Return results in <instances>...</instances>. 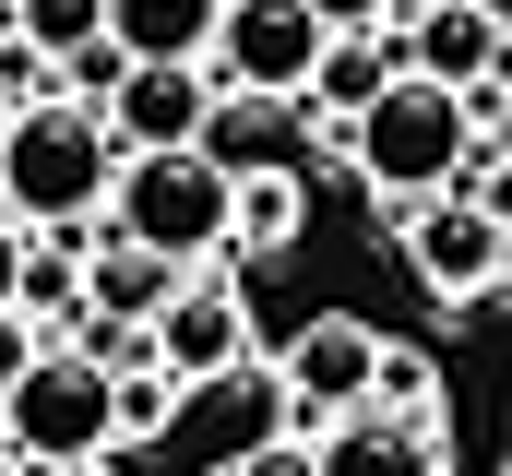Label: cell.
Masks as SVG:
<instances>
[{
  "label": "cell",
  "instance_id": "6da1fadb",
  "mask_svg": "<svg viewBox=\"0 0 512 476\" xmlns=\"http://www.w3.org/2000/svg\"><path fill=\"white\" fill-rule=\"evenodd\" d=\"M346 155H358V179H370V203H382L393 227L417 215V203H441L453 179H465V155L489 143L477 119H465V96L453 84H429V72H393V96L370 119H322Z\"/></svg>",
  "mask_w": 512,
  "mask_h": 476
},
{
  "label": "cell",
  "instance_id": "7a4b0ae2",
  "mask_svg": "<svg viewBox=\"0 0 512 476\" xmlns=\"http://www.w3.org/2000/svg\"><path fill=\"white\" fill-rule=\"evenodd\" d=\"M120 191V143H108V119L72 108V96H48V108H24L0 131V203H12V227H84L96 203Z\"/></svg>",
  "mask_w": 512,
  "mask_h": 476
},
{
  "label": "cell",
  "instance_id": "3957f363",
  "mask_svg": "<svg viewBox=\"0 0 512 476\" xmlns=\"http://www.w3.org/2000/svg\"><path fill=\"white\" fill-rule=\"evenodd\" d=\"M0 417H12V465L24 476H72V465H108L120 453V381L96 357H72V346L36 357L0 393Z\"/></svg>",
  "mask_w": 512,
  "mask_h": 476
},
{
  "label": "cell",
  "instance_id": "277c9868",
  "mask_svg": "<svg viewBox=\"0 0 512 476\" xmlns=\"http://www.w3.org/2000/svg\"><path fill=\"white\" fill-rule=\"evenodd\" d=\"M239 227V191L203 167V155H120V191H108V238L131 250H155V262H203V250H227Z\"/></svg>",
  "mask_w": 512,
  "mask_h": 476
},
{
  "label": "cell",
  "instance_id": "5b68a950",
  "mask_svg": "<svg viewBox=\"0 0 512 476\" xmlns=\"http://www.w3.org/2000/svg\"><path fill=\"white\" fill-rule=\"evenodd\" d=\"M322 48H334V12L322 0H227V36H215V84L227 96H310V72H322Z\"/></svg>",
  "mask_w": 512,
  "mask_h": 476
},
{
  "label": "cell",
  "instance_id": "8992f818",
  "mask_svg": "<svg viewBox=\"0 0 512 476\" xmlns=\"http://www.w3.org/2000/svg\"><path fill=\"white\" fill-rule=\"evenodd\" d=\"M405 262H417V286L453 310V298H489V286L512 274V227L441 191V203H417V215H405Z\"/></svg>",
  "mask_w": 512,
  "mask_h": 476
},
{
  "label": "cell",
  "instance_id": "52a82bcc",
  "mask_svg": "<svg viewBox=\"0 0 512 476\" xmlns=\"http://www.w3.org/2000/svg\"><path fill=\"white\" fill-rule=\"evenodd\" d=\"M274 381H286V393L334 429V417H358V405H370V381H382V334L334 310V322H310V334L286 346V369H274Z\"/></svg>",
  "mask_w": 512,
  "mask_h": 476
},
{
  "label": "cell",
  "instance_id": "ba28073f",
  "mask_svg": "<svg viewBox=\"0 0 512 476\" xmlns=\"http://www.w3.org/2000/svg\"><path fill=\"white\" fill-rule=\"evenodd\" d=\"M298 119L310 108H286V96H227V84H215V119H203L191 155H203L227 191H251V179H286V167H298Z\"/></svg>",
  "mask_w": 512,
  "mask_h": 476
},
{
  "label": "cell",
  "instance_id": "9c48e42d",
  "mask_svg": "<svg viewBox=\"0 0 512 476\" xmlns=\"http://www.w3.org/2000/svg\"><path fill=\"white\" fill-rule=\"evenodd\" d=\"M251 357V298L239 286H179L167 322H155V369L167 381H227Z\"/></svg>",
  "mask_w": 512,
  "mask_h": 476
},
{
  "label": "cell",
  "instance_id": "30bf717a",
  "mask_svg": "<svg viewBox=\"0 0 512 476\" xmlns=\"http://www.w3.org/2000/svg\"><path fill=\"white\" fill-rule=\"evenodd\" d=\"M215 119V72H131L108 96V143L120 155H191Z\"/></svg>",
  "mask_w": 512,
  "mask_h": 476
},
{
  "label": "cell",
  "instance_id": "8fae6325",
  "mask_svg": "<svg viewBox=\"0 0 512 476\" xmlns=\"http://www.w3.org/2000/svg\"><path fill=\"white\" fill-rule=\"evenodd\" d=\"M108 36L131 72H215L227 0H108Z\"/></svg>",
  "mask_w": 512,
  "mask_h": 476
},
{
  "label": "cell",
  "instance_id": "7c38bea8",
  "mask_svg": "<svg viewBox=\"0 0 512 476\" xmlns=\"http://www.w3.org/2000/svg\"><path fill=\"white\" fill-rule=\"evenodd\" d=\"M310 453H322V476H441V417H382V405H358V417H334Z\"/></svg>",
  "mask_w": 512,
  "mask_h": 476
},
{
  "label": "cell",
  "instance_id": "4fadbf2b",
  "mask_svg": "<svg viewBox=\"0 0 512 476\" xmlns=\"http://www.w3.org/2000/svg\"><path fill=\"white\" fill-rule=\"evenodd\" d=\"M501 12L489 0H441V12H417L405 24V72H429V84H453V96H477L489 84V60H501Z\"/></svg>",
  "mask_w": 512,
  "mask_h": 476
},
{
  "label": "cell",
  "instance_id": "5bb4252c",
  "mask_svg": "<svg viewBox=\"0 0 512 476\" xmlns=\"http://www.w3.org/2000/svg\"><path fill=\"white\" fill-rule=\"evenodd\" d=\"M179 286H191V274L155 262V250H131V238H108V250L84 262V310H96V322H131V334H155Z\"/></svg>",
  "mask_w": 512,
  "mask_h": 476
},
{
  "label": "cell",
  "instance_id": "9a60e30c",
  "mask_svg": "<svg viewBox=\"0 0 512 476\" xmlns=\"http://www.w3.org/2000/svg\"><path fill=\"white\" fill-rule=\"evenodd\" d=\"M393 72H405V48H382V36H334L298 108H310V119H370V108L393 96Z\"/></svg>",
  "mask_w": 512,
  "mask_h": 476
},
{
  "label": "cell",
  "instance_id": "2e32d148",
  "mask_svg": "<svg viewBox=\"0 0 512 476\" xmlns=\"http://www.w3.org/2000/svg\"><path fill=\"white\" fill-rule=\"evenodd\" d=\"M12 36L60 72L72 48H96V36H108V0H12Z\"/></svg>",
  "mask_w": 512,
  "mask_h": 476
},
{
  "label": "cell",
  "instance_id": "e0dca14e",
  "mask_svg": "<svg viewBox=\"0 0 512 476\" xmlns=\"http://www.w3.org/2000/svg\"><path fill=\"white\" fill-rule=\"evenodd\" d=\"M298 215H310V203H298V167H286V179H251V191H239V250H286V238H298Z\"/></svg>",
  "mask_w": 512,
  "mask_h": 476
},
{
  "label": "cell",
  "instance_id": "ac0fdd59",
  "mask_svg": "<svg viewBox=\"0 0 512 476\" xmlns=\"http://www.w3.org/2000/svg\"><path fill=\"white\" fill-rule=\"evenodd\" d=\"M179 405H191V381H167V369H120V441H155Z\"/></svg>",
  "mask_w": 512,
  "mask_h": 476
},
{
  "label": "cell",
  "instance_id": "d6986e66",
  "mask_svg": "<svg viewBox=\"0 0 512 476\" xmlns=\"http://www.w3.org/2000/svg\"><path fill=\"white\" fill-rule=\"evenodd\" d=\"M227 476H322L310 441H251V453H227Z\"/></svg>",
  "mask_w": 512,
  "mask_h": 476
},
{
  "label": "cell",
  "instance_id": "ffe728a7",
  "mask_svg": "<svg viewBox=\"0 0 512 476\" xmlns=\"http://www.w3.org/2000/svg\"><path fill=\"white\" fill-rule=\"evenodd\" d=\"M36 357H48V322H24V310H0V393H12V381H24Z\"/></svg>",
  "mask_w": 512,
  "mask_h": 476
},
{
  "label": "cell",
  "instance_id": "44dd1931",
  "mask_svg": "<svg viewBox=\"0 0 512 476\" xmlns=\"http://www.w3.org/2000/svg\"><path fill=\"white\" fill-rule=\"evenodd\" d=\"M12 298H24V227L0 215V310H12Z\"/></svg>",
  "mask_w": 512,
  "mask_h": 476
},
{
  "label": "cell",
  "instance_id": "7402d4cb",
  "mask_svg": "<svg viewBox=\"0 0 512 476\" xmlns=\"http://www.w3.org/2000/svg\"><path fill=\"white\" fill-rule=\"evenodd\" d=\"M489 155H501V167H512V96H501V119H489Z\"/></svg>",
  "mask_w": 512,
  "mask_h": 476
},
{
  "label": "cell",
  "instance_id": "603a6c76",
  "mask_svg": "<svg viewBox=\"0 0 512 476\" xmlns=\"http://www.w3.org/2000/svg\"><path fill=\"white\" fill-rule=\"evenodd\" d=\"M393 12H405V24H417V12H441V0H393Z\"/></svg>",
  "mask_w": 512,
  "mask_h": 476
},
{
  "label": "cell",
  "instance_id": "cb8c5ba5",
  "mask_svg": "<svg viewBox=\"0 0 512 476\" xmlns=\"http://www.w3.org/2000/svg\"><path fill=\"white\" fill-rule=\"evenodd\" d=\"M0 476H24V465H12V453H0Z\"/></svg>",
  "mask_w": 512,
  "mask_h": 476
},
{
  "label": "cell",
  "instance_id": "d4e9b609",
  "mask_svg": "<svg viewBox=\"0 0 512 476\" xmlns=\"http://www.w3.org/2000/svg\"><path fill=\"white\" fill-rule=\"evenodd\" d=\"M72 476H108V465H72Z\"/></svg>",
  "mask_w": 512,
  "mask_h": 476
},
{
  "label": "cell",
  "instance_id": "484cf974",
  "mask_svg": "<svg viewBox=\"0 0 512 476\" xmlns=\"http://www.w3.org/2000/svg\"><path fill=\"white\" fill-rule=\"evenodd\" d=\"M0 119H12V108H0Z\"/></svg>",
  "mask_w": 512,
  "mask_h": 476
}]
</instances>
